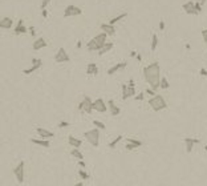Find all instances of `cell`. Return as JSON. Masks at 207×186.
I'll use <instances>...</instances> for the list:
<instances>
[{"instance_id":"1","label":"cell","mask_w":207,"mask_h":186,"mask_svg":"<svg viewBox=\"0 0 207 186\" xmlns=\"http://www.w3.org/2000/svg\"><path fill=\"white\" fill-rule=\"evenodd\" d=\"M143 77L146 82H149L150 88L157 92L159 89V81H161V67L157 61L149 64L143 68Z\"/></svg>"},{"instance_id":"2","label":"cell","mask_w":207,"mask_h":186,"mask_svg":"<svg viewBox=\"0 0 207 186\" xmlns=\"http://www.w3.org/2000/svg\"><path fill=\"white\" fill-rule=\"evenodd\" d=\"M106 39H108L106 33H104V32L98 33V35H96L92 40H89V43L86 44V49H88L89 52L100 51V49L105 45V43H106Z\"/></svg>"},{"instance_id":"3","label":"cell","mask_w":207,"mask_h":186,"mask_svg":"<svg viewBox=\"0 0 207 186\" xmlns=\"http://www.w3.org/2000/svg\"><path fill=\"white\" fill-rule=\"evenodd\" d=\"M149 105L151 106V109L154 112H161V110H165L167 108V104H166L165 98L162 97L161 94H155L149 100Z\"/></svg>"},{"instance_id":"4","label":"cell","mask_w":207,"mask_h":186,"mask_svg":"<svg viewBox=\"0 0 207 186\" xmlns=\"http://www.w3.org/2000/svg\"><path fill=\"white\" fill-rule=\"evenodd\" d=\"M84 136H85L86 141H88L92 146L97 148L98 145H100V130H98L97 128H93L90 130H86V132L84 133Z\"/></svg>"},{"instance_id":"5","label":"cell","mask_w":207,"mask_h":186,"mask_svg":"<svg viewBox=\"0 0 207 186\" xmlns=\"http://www.w3.org/2000/svg\"><path fill=\"white\" fill-rule=\"evenodd\" d=\"M78 110L81 113H86V114H90L93 112V101L89 96H84L82 97L81 102L78 104Z\"/></svg>"},{"instance_id":"6","label":"cell","mask_w":207,"mask_h":186,"mask_svg":"<svg viewBox=\"0 0 207 186\" xmlns=\"http://www.w3.org/2000/svg\"><path fill=\"white\" fill-rule=\"evenodd\" d=\"M24 169H25V162H24V161H20V162L16 165V167L13 169V176L19 184H23L24 182V177H25Z\"/></svg>"},{"instance_id":"7","label":"cell","mask_w":207,"mask_h":186,"mask_svg":"<svg viewBox=\"0 0 207 186\" xmlns=\"http://www.w3.org/2000/svg\"><path fill=\"white\" fill-rule=\"evenodd\" d=\"M55 61H56V63H58V64H61V63H69V61H70V56L68 55V52L63 48V46H61V48H58L57 53L55 55Z\"/></svg>"},{"instance_id":"8","label":"cell","mask_w":207,"mask_h":186,"mask_svg":"<svg viewBox=\"0 0 207 186\" xmlns=\"http://www.w3.org/2000/svg\"><path fill=\"white\" fill-rule=\"evenodd\" d=\"M82 14L81 8L77 7V5L69 4L68 7L64 9V17H72V16H80Z\"/></svg>"},{"instance_id":"9","label":"cell","mask_w":207,"mask_h":186,"mask_svg":"<svg viewBox=\"0 0 207 186\" xmlns=\"http://www.w3.org/2000/svg\"><path fill=\"white\" fill-rule=\"evenodd\" d=\"M43 67V60L41 58H32V65H31L29 68H27V69L23 70V73L25 74V76H28V74H32L33 72H36L37 69Z\"/></svg>"},{"instance_id":"10","label":"cell","mask_w":207,"mask_h":186,"mask_svg":"<svg viewBox=\"0 0 207 186\" xmlns=\"http://www.w3.org/2000/svg\"><path fill=\"white\" fill-rule=\"evenodd\" d=\"M93 110L98 113H105L108 110V104L104 101V98H96L93 101Z\"/></svg>"},{"instance_id":"11","label":"cell","mask_w":207,"mask_h":186,"mask_svg":"<svg viewBox=\"0 0 207 186\" xmlns=\"http://www.w3.org/2000/svg\"><path fill=\"white\" fill-rule=\"evenodd\" d=\"M128 67V61H121V63H117V64H114L113 67H110L109 69H108V74L109 76H112V74L114 73H117L118 70H121V69H125V68Z\"/></svg>"},{"instance_id":"12","label":"cell","mask_w":207,"mask_h":186,"mask_svg":"<svg viewBox=\"0 0 207 186\" xmlns=\"http://www.w3.org/2000/svg\"><path fill=\"white\" fill-rule=\"evenodd\" d=\"M48 44H47V40L43 39V37H37V39L33 40V44H32V49L33 51H40V49L45 48Z\"/></svg>"},{"instance_id":"13","label":"cell","mask_w":207,"mask_h":186,"mask_svg":"<svg viewBox=\"0 0 207 186\" xmlns=\"http://www.w3.org/2000/svg\"><path fill=\"white\" fill-rule=\"evenodd\" d=\"M36 133H37L43 140H49V138L55 137V133L51 132V130H48V129H45V128H37L36 129Z\"/></svg>"},{"instance_id":"14","label":"cell","mask_w":207,"mask_h":186,"mask_svg":"<svg viewBox=\"0 0 207 186\" xmlns=\"http://www.w3.org/2000/svg\"><path fill=\"white\" fill-rule=\"evenodd\" d=\"M13 32H15V35H17V36H19V35H24V33L28 32V28L24 26V20H23V19H20V20L17 21V24H16V27H15Z\"/></svg>"},{"instance_id":"15","label":"cell","mask_w":207,"mask_h":186,"mask_svg":"<svg viewBox=\"0 0 207 186\" xmlns=\"http://www.w3.org/2000/svg\"><path fill=\"white\" fill-rule=\"evenodd\" d=\"M195 144H199V140H198V138H191V137H186V138H185V145H186V153L190 154Z\"/></svg>"},{"instance_id":"16","label":"cell","mask_w":207,"mask_h":186,"mask_svg":"<svg viewBox=\"0 0 207 186\" xmlns=\"http://www.w3.org/2000/svg\"><path fill=\"white\" fill-rule=\"evenodd\" d=\"M101 29H102L104 33H106L108 36H114L116 35V27L112 26L109 23H105V24H101Z\"/></svg>"},{"instance_id":"17","label":"cell","mask_w":207,"mask_h":186,"mask_svg":"<svg viewBox=\"0 0 207 186\" xmlns=\"http://www.w3.org/2000/svg\"><path fill=\"white\" fill-rule=\"evenodd\" d=\"M106 104H108V109H109V112H110V114H112V116H118V114L121 113V109H120V106H117L116 102H114L113 100H109Z\"/></svg>"},{"instance_id":"18","label":"cell","mask_w":207,"mask_h":186,"mask_svg":"<svg viewBox=\"0 0 207 186\" xmlns=\"http://www.w3.org/2000/svg\"><path fill=\"white\" fill-rule=\"evenodd\" d=\"M12 26H13V20L11 17L5 16L0 20V29H11Z\"/></svg>"},{"instance_id":"19","label":"cell","mask_w":207,"mask_h":186,"mask_svg":"<svg viewBox=\"0 0 207 186\" xmlns=\"http://www.w3.org/2000/svg\"><path fill=\"white\" fill-rule=\"evenodd\" d=\"M182 8H183V11L187 15H197L195 8H194V2H191V0H188L185 4H182Z\"/></svg>"},{"instance_id":"20","label":"cell","mask_w":207,"mask_h":186,"mask_svg":"<svg viewBox=\"0 0 207 186\" xmlns=\"http://www.w3.org/2000/svg\"><path fill=\"white\" fill-rule=\"evenodd\" d=\"M68 144H69L72 148L80 149V146L82 145V141L80 138H76L75 136H69V137H68Z\"/></svg>"},{"instance_id":"21","label":"cell","mask_w":207,"mask_h":186,"mask_svg":"<svg viewBox=\"0 0 207 186\" xmlns=\"http://www.w3.org/2000/svg\"><path fill=\"white\" fill-rule=\"evenodd\" d=\"M98 73V67L96 63H89L88 67H86V74L89 76H94V74Z\"/></svg>"},{"instance_id":"22","label":"cell","mask_w":207,"mask_h":186,"mask_svg":"<svg viewBox=\"0 0 207 186\" xmlns=\"http://www.w3.org/2000/svg\"><path fill=\"white\" fill-rule=\"evenodd\" d=\"M31 142L35 145H39V146H43V148H49L51 146V142L48 140H37V138H31Z\"/></svg>"},{"instance_id":"23","label":"cell","mask_w":207,"mask_h":186,"mask_svg":"<svg viewBox=\"0 0 207 186\" xmlns=\"http://www.w3.org/2000/svg\"><path fill=\"white\" fill-rule=\"evenodd\" d=\"M113 46H114L113 43L106 41V43H105V45H104L102 48L100 49V51H98V55H100V56H102V55H105V53H108V52H109V51H112V49H113Z\"/></svg>"},{"instance_id":"24","label":"cell","mask_w":207,"mask_h":186,"mask_svg":"<svg viewBox=\"0 0 207 186\" xmlns=\"http://www.w3.org/2000/svg\"><path fill=\"white\" fill-rule=\"evenodd\" d=\"M70 154H72V157H75L77 161H78V160H84V154H82V152L80 150V149H77V148H72Z\"/></svg>"},{"instance_id":"25","label":"cell","mask_w":207,"mask_h":186,"mask_svg":"<svg viewBox=\"0 0 207 186\" xmlns=\"http://www.w3.org/2000/svg\"><path fill=\"white\" fill-rule=\"evenodd\" d=\"M126 16H128V14H126V12H123V14L118 15V16H116V17L110 19V20H109V24H112V26H116V24L118 23V21H121L122 19H125Z\"/></svg>"},{"instance_id":"26","label":"cell","mask_w":207,"mask_h":186,"mask_svg":"<svg viewBox=\"0 0 207 186\" xmlns=\"http://www.w3.org/2000/svg\"><path fill=\"white\" fill-rule=\"evenodd\" d=\"M158 43H159L158 36H157L155 33H153V35H151V44H150V49H151V51H155L157 46H158Z\"/></svg>"},{"instance_id":"27","label":"cell","mask_w":207,"mask_h":186,"mask_svg":"<svg viewBox=\"0 0 207 186\" xmlns=\"http://www.w3.org/2000/svg\"><path fill=\"white\" fill-rule=\"evenodd\" d=\"M170 84L167 81V79H166L165 76H161V81H159V88L161 89H169Z\"/></svg>"},{"instance_id":"28","label":"cell","mask_w":207,"mask_h":186,"mask_svg":"<svg viewBox=\"0 0 207 186\" xmlns=\"http://www.w3.org/2000/svg\"><path fill=\"white\" fill-rule=\"evenodd\" d=\"M135 96V86H128L126 89V97H134Z\"/></svg>"},{"instance_id":"29","label":"cell","mask_w":207,"mask_h":186,"mask_svg":"<svg viewBox=\"0 0 207 186\" xmlns=\"http://www.w3.org/2000/svg\"><path fill=\"white\" fill-rule=\"evenodd\" d=\"M126 142H129V144L134 145L135 148L142 146V141H140V140H135V138H128V141H126Z\"/></svg>"},{"instance_id":"30","label":"cell","mask_w":207,"mask_h":186,"mask_svg":"<svg viewBox=\"0 0 207 186\" xmlns=\"http://www.w3.org/2000/svg\"><path fill=\"white\" fill-rule=\"evenodd\" d=\"M93 125H96V128H97L98 130H105L106 129V125H105L104 122H101V121H98V120L93 121Z\"/></svg>"},{"instance_id":"31","label":"cell","mask_w":207,"mask_h":186,"mask_svg":"<svg viewBox=\"0 0 207 186\" xmlns=\"http://www.w3.org/2000/svg\"><path fill=\"white\" fill-rule=\"evenodd\" d=\"M78 177H80L81 179H89V178H90L89 173H88V172H85L84 169H80V170H78Z\"/></svg>"},{"instance_id":"32","label":"cell","mask_w":207,"mask_h":186,"mask_svg":"<svg viewBox=\"0 0 207 186\" xmlns=\"http://www.w3.org/2000/svg\"><path fill=\"white\" fill-rule=\"evenodd\" d=\"M122 138H123V137H122V136H117V137H116V138H114V140H113V141H110V142H109V148H112V149H113V148H116V145H117V144H118V142H120V141H121V140H122Z\"/></svg>"},{"instance_id":"33","label":"cell","mask_w":207,"mask_h":186,"mask_svg":"<svg viewBox=\"0 0 207 186\" xmlns=\"http://www.w3.org/2000/svg\"><path fill=\"white\" fill-rule=\"evenodd\" d=\"M194 8H195V12H197V15H199V14H202V5L199 4L198 2L194 3Z\"/></svg>"},{"instance_id":"34","label":"cell","mask_w":207,"mask_h":186,"mask_svg":"<svg viewBox=\"0 0 207 186\" xmlns=\"http://www.w3.org/2000/svg\"><path fill=\"white\" fill-rule=\"evenodd\" d=\"M52 0H41V4H40V8L41 9H47V7L49 5V3H51Z\"/></svg>"},{"instance_id":"35","label":"cell","mask_w":207,"mask_h":186,"mask_svg":"<svg viewBox=\"0 0 207 186\" xmlns=\"http://www.w3.org/2000/svg\"><path fill=\"white\" fill-rule=\"evenodd\" d=\"M70 125V124L69 122H68V121H60V122H58V128H60V129H63V128H68V126H69Z\"/></svg>"},{"instance_id":"36","label":"cell","mask_w":207,"mask_h":186,"mask_svg":"<svg viewBox=\"0 0 207 186\" xmlns=\"http://www.w3.org/2000/svg\"><path fill=\"white\" fill-rule=\"evenodd\" d=\"M126 89H128V85L122 84V100H128V97H126Z\"/></svg>"},{"instance_id":"37","label":"cell","mask_w":207,"mask_h":186,"mask_svg":"<svg viewBox=\"0 0 207 186\" xmlns=\"http://www.w3.org/2000/svg\"><path fill=\"white\" fill-rule=\"evenodd\" d=\"M77 165L81 167V169H84V167H86V164H85V161H84V160H78V161H77Z\"/></svg>"},{"instance_id":"38","label":"cell","mask_w":207,"mask_h":186,"mask_svg":"<svg viewBox=\"0 0 207 186\" xmlns=\"http://www.w3.org/2000/svg\"><path fill=\"white\" fill-rule=\"evenodd\" d=\"M145 93H147V94H149V96H151V97H153V96H155L157 94V93H155V91H153V89H149V88H147L146 89V91H145Z\"/></svg>"},{"instance_id":"39","label":"cell","mask_w":207,"mask_h":186,"mask_svg":"<svg viewBox=\"0 0 207 186\" xmlns=\"http://www.w3.org/2000/svg\"><path fill=\"white\" fill-rule=\"evenodd\" d=\"M202 37H203V41L207 43V28L206 29H202Z\"/></svg>"},{"instance_id":"40","label":"cell","mask_w":207,"mask_h":186,"mask_svg":"<svg viewBox=\"0 0 207 186\" xmlns=\"http://www.w3.org/2000/svg\"><path fill=\"white\" fill-rule=\"evenodd\" d=\"M143 97H145V94H143V93H140V94H138V96H134V98H135V100H137V101H142V100H143Z\"/></svg>"},{"instance_id":"41","label":"cell","mask_w":207,"mask_h":186,"mask_svg":"<svg viewBox=\"0 0 207 186\" xmlns=\"http://www.w3.org/2000/svg\"><path fill=\"white\" fill-rule=\"evenodd\" d=\"M126 149L128 150H134V149H137L134 146V145H132V144H129V142H126Z\"/></svg>"},{"instance_id":"42","label":"cell","mask_w":207,"mask_h":186,"mask_svg":"<svg viewBox=\"0 0 207 186\" xmlns=\"http://www.w3.org/2000/svg\"><path fill=\"white\" fill-rule=\"evenodd\" d=\"M28 32L31 33V36H36V31H35V28H33V27L28 28Z\"/></svg>"},{"instance_id":"43","label":"cell","mask_w":207,"mask_h":186,"mask_svg":"<svg viewBox=\"0 0 207 186\" xmlns=\"http://www.w3.org/2000/svg\"><path fill=\"white\" fill-rule=\"evenodd\" d=\"M159 29H161V31L165 29V20H161V21H159Z\"/></svg>"},{"instance_id":"44","label":"cell","mask_w":207,"mask_h":186,"mask_svg":"<svg viewBox=\"0 0 207 186\" xmlns=\"http://www.w3.org/2000/svg\"><path fill=\"white\" fill-rule=\"evenodd\" d=\"M199 73H200V76H203V77H207V70H206V69H203V68H202V69L199 70Z\"/></svg>"},{"instance_id":"45","label":"cell","mask_w":207,"mask_h":186,"mask_svg":"<svg viewBox=\"0 0 207 186\" xmlns=\"http://www.w3.org/2000/svg\"><path fill=\"white\" fill-rule=\"evenodd\" d=\"M41 15H43V17L44 19H47L48 17V11L47 9H41Z\"/></svg>"},{"instance_id":"46","label":"cell","mask_w":207,"mask_h":186,"mask_svg":"<svg viewBox=\"0 0 207 186\" xmlns=\"http://www.w3.org/2000/svg\"><path fill=\"white\" fill-rule=\"evenodd\" d=\"M126 85H128V86H135V82H134V80H133V79H130V80H129V82L126 84Z\"/></svg>"},{"instance_id":"47","label":"cell","mask_w":207,"mask_h":186,"mask_svg":"<svg viewBox=\"0 0 207 186\" xmlns=\"http://www.w3.org/2000/svg\"><path fill=\"white\" fill-rule=\"evenodd\" d=\"M197 2H198V3H199V4H200V5H203V4H205V3L207 2V0H197Z\"/></svg>"},{"instance_id":"48","label":"cell","mask_w":207,"mask_h":186,"mask_svg":"<svg viewBox=\"0 0 207 186\" xmlns=\"http://www.w3.org/2000/svg\"><path fill=\"white\" fill-rule=\"evenodd\" d=\"M130 56H132V57H135V56H137V52H135V51H132V52H130Z\"/></svg>"},{"instance_id":"49","label":"cell","mask_w":207,"mask_h":186,"mask_svg":"<svg viewBox=\"0 0 207 186\" xmlns=\"http://www.w3.org/2000/svg\"><path fill=\"white\" fill-rule=\"evenodd\" d=\"M135 58H137L138 61H141V60H142V56H141V55H137V56H135Z\"/></svg>"},{"instance_id":"50","label":"cell","mask_w":207,"mask_h":186,"mask_svg":"<svg viewBox=\"0 0 207 186\" xmlns=\"http://www.w3.org/2000/svg\"><path fill=\"white\" fill-rule=\"evenodd\" d=\"M81 45H82V43H81V41H77V48L80 49V48H81Z\"/></svg>"},{"instance_id":"51","label":"cell","mask_w":207,"mask_h":186,"mask_svg":"<svg viewBox=\"0 0 207 186\" xmlns=\"http://www.w3.org/2000/svg\"><path fill=\"white\" fill-rule=\"evenodd\" d=\"M75 186H84V184L82 182H77V184H75Z\"/></svg>"},{"instance_id":"52","label":"cell","mask_w":207,"mask_h":186,"mask_svg":"<svg viewBox=\"0 0 207 186\" xmlns=\"http://www.w3.org/2000/svg\"><path fill=\"white\" fill-rule=\"evenodd\" d=\"M205 149H206V152H207V144L205 145Z\"/></svg>"}]
</instances>
